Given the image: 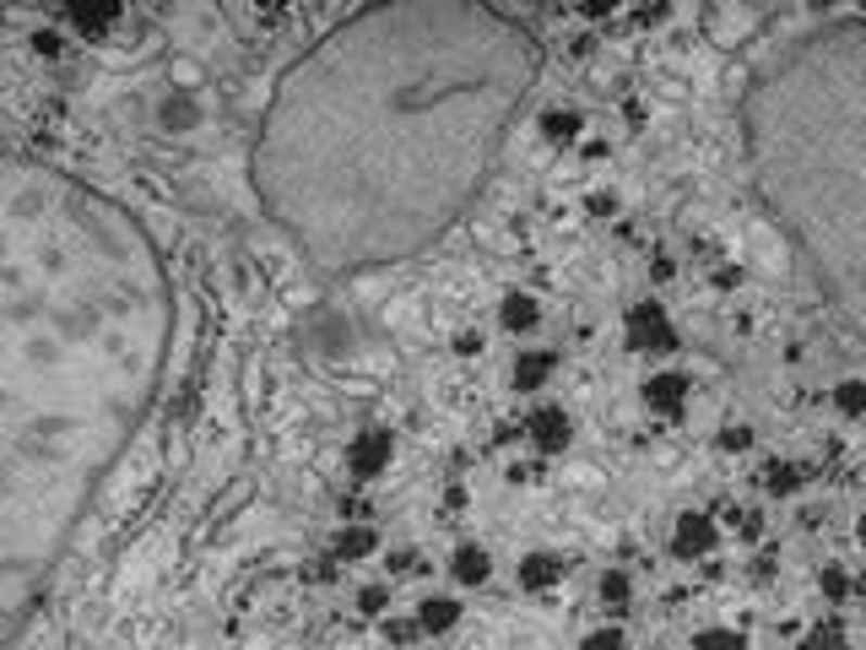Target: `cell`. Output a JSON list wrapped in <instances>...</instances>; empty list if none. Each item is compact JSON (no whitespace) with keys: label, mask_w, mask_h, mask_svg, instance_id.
Segmentation results:
<instances>
[{"label":"cell","mask_w":866,"mask_h":650,"mask_svg":"<svg viewBox=\"0 0 866 650\" xmlns=\"http://www.w3.org/2000/svg\"><path fill=\"white\" fill-rule=\"evenodd\" d=\"M628 336H634V347H650V353H661L672 336H666V320H661V309L655 304H639L634 315H628Z\"/></svg>","instance_id":"cell-4"},{"label":"cell","mask_w":866,"mask_h":650,"mask_svg":"<svg viewBox=\"0 0 866 650\" xmlns=\"http://www.w3.org/2000/svg\"><path fill=\"white\" fill-rule=\"evenodd\" d=\"M840 407H845V412H866V385H862V380H845V385H840Z\"/></svg>","instance_id":"cell-11"},{"label":"cell","mask_w":866,"mask_h":650,"mask_svg":"<svg viewBox=\"0 0 866 650\" xmlns=\"http://www.w3.org/2000/svg\"><path fill=\"white\" fill-rule=\"evenodd\" d=\"M536 65V33L509 11L369 5L277 81L255 190L326 271L412 260L487 179Z\"/></svg>","instance_id":"cell-1"},{"label":"cell","mask_w":866,"mask_h":650,"mask_svg":"<svg viewBox=\"0 0 866 650\" xmlns=\"http://www.w3.org/2000/svg\"><path fill=\"white\" fill-rule=\"evenodd\" d=\"M455 575L460 581H487V553L482 548H460L455 553Z\"/></svg>","instance_id":"cell-6"},{"label":"cell","mask_w":866,"mask_h":650,"mask_svg":"<svg viewBox=\"0 0 866 650\" xmlns=\"http://www.w3.org/2000/svg\"><path fill=\"white\" fill-rule=\"evenodd\" d=\"M174 331L152 233L71 174L0 184V602L5 629L60 564L141 429Z\"/></svg>","instance_id":"cell-2"},{"label":"cell","mask_w":866,"mask_h":650,"mask_svg":"<svg viewBox=\"0 0 866 650\" xmlns=\"http://www.w3.org/2000/svg\"><path fill=\"white\" fill-rule=\"evenodd\" d=\"M677 543H683V548H710V526H704V515H683Z\"/></svg>","instance_id":"cell-7"},{"label":"cell","mask_w":866,"mask_h":650,"mask_svg":"<svg viewBox=\"0 0 866 650\" xmlns=\"http://www.w3.org/2000/svg\"><path fill=\"white\" fill-rule=\"evenodd\" d=\"M699 650H742V640H737V635H704Z\"/></svg>","instance_id":"cell-15"},{"label":"cell","mask_w":866,"mask_h":650,"mask_svg":"<svg viewBox=\"0 0 866 650\" xmlns=\"http://www.w3.org/2000/svg\"><path fill=\"white\" fill-rule=\"evenodd\" d=\"M520 575H525V586H547V581H558V575H563V564H558V559H531Z\"/></svg>","instance_id":"cell-8"},{"label":"cell","mask_w":866,"mask_h":650,"mask_svg":"<svg viewBox=\"0 0 866 650\" xmlns=\"http://www.w3.org/2000/svg\"><path fill=\"white\" fill-rule=\"evenodd\" d=\"M504 320H509V326L520 331V326H531V320H536V304H531V298H509V309H504Z\"/></svg>","instance_id":"cell-10"},{"label":"cell","mask_w":866,"mask_h":650,"mask_svg":"<svg viewBox=\"0 0 866 650\" xmlns=\"http://www.w3.org/2000/svg\"><path fill=\"white\" fill-rule=\"evenodd\" d=\"M742 114L775 222L866 336V22H829L791 43Z\"/></svg>","instance_id":"cell-3"},{"label":"cell","mask_w":866,"mask_h":650,"mask_svg":"<svg viewBox=\"0 0 866 650\" xmlns=\"http://www.w3.org/2000/svg\"><path fill=\"white\" fill-rule=\"evenodd\" d=\"M531 429H536V439H542L547 450H558V445H569V418H558V412H542V418H536Z\"/></svg>","instance_id":"cell-5"},{"label":"cell","mask_w":866,"mask_h":650,"mask_svg":"<svg viewBox=\"0 0 866 650\" xmlns=\"http://www.w3.org/2000/svg\"><path fill=\"white\" fill-rule=\"evenodd\" d=\"M585 650H623V635H617V629H607V635H590V640H585Z\"/></svg>","instance_id":"cell-14"},{"label":"cell","mask_w":866,"mask_h":650,"mask_svg":"<svg viewBox=\"0 0 866 650\" xmlns=\"http://www.w3.org/2000/svg\"><path fill=\"white\" fill-rule=\"evenodd\" d=\"M547 369H552V364H547V358H525V364H520V369H514V380H520V385H536V380H542V374H547Z\"/></svg>","instance_id":"cell-12"},{"label":"cell","mask_w":866,"mask_h":650,"mask_svg":"<svg viewBox=\"0 0 866 650\" xmlns=\"http://www.w3.org/2000/svg\"><path fill=\"white\" fill-rule=\"evenodd\" d=\"M449 619H455V602H429V613H423V624H429V629H444Z\"/></svg>","instance_id":"cell-13"},{"label":"cell","mask_w":866,"mask_h":650,"mask_svg":"<svg viewBox=\"0 0 866 650\" xmlns=\"http://www.w3.org/2000/svg\"><path fill=\"white\" fill-rule=\"evenodd\" d=\"M650 402H655V407H677V402H683V380H655V385H650Z\"/></svg>","instance_id":"cell-9"}]
</instances>
